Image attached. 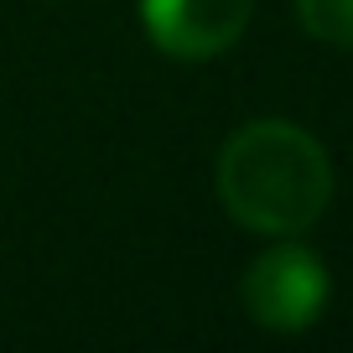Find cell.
<instances>
[{
    "label": "cell",
    "instance_id": "obj_1",
    "mask_svg": "<svg viewBox=\"0 0 353 353\" xmlns=\"http://www.w3.org/2000/svg\"><path fill=\"white\" fill-rule=\"evenodd\" d=\"M219 203L239 229L265 239L307 234L332 203V161L291 120H250L219 151Z\"/></svg>",
    "mask_w": 353,
    "mask_h": 353
},
{
    "label": "cell",
    "instance_id": "obj_3",
    "mask_svg": "<svg viewBox=\"0 0 353 353\" xmlns=\"http://www.w3.org/2000/svg\"><path fill=\"white\" fill-rule=\"evenodd\" d=\"M254 16V0H141V26L166 57L208 63L229 52Z\"/></svg>",
    "mask_w": 353,
    "mask_h": 353
},
{
    "label": "cell",
    "instance_id": "obj_2",
    "mask_svg": "<svg viewBox=\"0 0 353 353\" xmlns=\"http://www.w3.org/2000/svg\"><path fill=\"white\" fill-rule=\"evenodd\" d=\"M327 265H322L317 250L291 234V239H276L265 254H254L250 270L239 281V301L250 312L254 327L265 332H301L322 317L327 307Z\"/></svg>",
    "mask_w": 353,
    "mask_h": 353
},
{
    "label": "cell",
    "instance_id": "obj_4",
    "mask_svg": "<svg viewBox=\"0 0 353 353\" xmlns=\"http://www.w3.org/2000/svg\"><path fill=\"white\" fill-rule=\"evenodd\" d=\"M296 16L307 37L353 52V0H296Z\"/></svg>",
    "mask_w": 353,
    "mask_h": 353
}]
</instances>
